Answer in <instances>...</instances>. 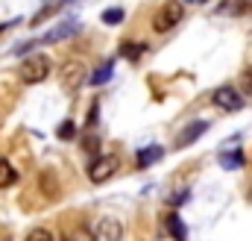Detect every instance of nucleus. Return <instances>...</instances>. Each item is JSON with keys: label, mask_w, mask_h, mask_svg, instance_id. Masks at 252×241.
<instances>
[{"label": "nucleus", "mask_w": 252, "mask_h": 241, "mask_svg": "<svg viewBox=\"0 0 252 241\" xmlns=\"http://www.w3.org/2000/svg\"><path fill=\"white\" fill-rule=\"evenodd\" d=\"M59 135H62V138H73V123H70V120H64L62 126H59Z\"/></svg>", "instance_id": "19"}, {"label": "nucleus", "mask_w": 252, "mask_h": 241, "mask_svg": "<svg viewBox=\"0 0 252 241\" xmlns=\"http://www.w3.org/2000/svg\"><path fill=\"white\" fill-rule=\"evenodd\" d=\"M50 71H53V62H50V56H44V53H32L30 59L18 68L21 80H24V82H30V85L44 82V80L50 77Z\"/></svg>", "instance_id": "1"}, {"label": "nucleus", "mask_w": 252, "mask_h": 241, "mask_svg": "<svg viewBox=\"0 0 252 241\" xmlns=\"http://www.w3.org/2000/svg\"><path fill=\"white\" fill-rule=\"evenodd\" d=\"M241 94H250L252 97V65L241 71Z\"/></svg>", "instance_id": "15"}, {"label": "nucleus", "mask_w": 252, "mask_h": 241, "mask_svg": "<svg viewBox=\"0 0 252 241\" xmlns=\"http://www.w3.org/2000/svg\"><path fill=\"white\" fill-rule=\"evenodd\" d=\"M97 123V103H91V112H88V126Z\"/></svg>", "instance_id": "21"}, {"label": "nucleus", "mask_w": 252, "mask_h": 241, "mask_svg": "<svg viewBox=\"0 0 252 241\" xmlns=\"http://www.w3.org/2000/svg\"><path fill=\"white\" fill-rule=\"evenodd\" d=\"M185 200H188V191H179L176 197H170V203H173V206H179V203H185Z\"/></svg>", "instance_id": "20"}, {"label": "nucleus", "mask_w": 252, "mask_h": 241, "mask_svg": "<svg viewBox=\"0 0 252 241\" xmlns=\"http://www.w3.org/2000/svg\"><path fill=\"white\" fill-rule=\"evenodd\" d=\"M220 165L235 171V168L247 165V156H244V150H220Z\"/></svg>", "instance_id": "9"}, {"label": "nucleus", "mask_w": 252, "mask_h": 241, "mask_svg": "<svg viewBox=\"0 0 252 241\" xmlns=\"http://www.w3.org/2000/svg\"><path fill=\"white\" fill-rule=\"evenodd\" d=\"M121 21H124V9H121V6L103 12V24H121Z\"/></svg>", "instance_id": "16"}, {"label": "nucleus", "mask_w": 252, "mask_h": 241, "mask_svg": "<svg viewBox=\"0 0 252 241\" xmlns=\"http://www.w3.org/2000/svg\"><path fill=\"white\" fill-rule=\"evenodd\" d=\"M79 21H73V18H67V21H62V24H56L53 30H47L44 36H41V41L44 44H56V41H64V39H70V36H76L79 33Z\"/></svg>", "instance_id": "7"}, {"label": "nucleus", "mask_w": 252, "mask_h": 241, "mask_svg": "<svg viewBox=\"0 0 252 241\" xmlns=\"http://www.w3.org/2000/svg\"><path fill=\"white\" fill-rule=\"evenodd\" d=\"M167 230H170V236H173L176 241H185V239H188V227L182 224V218H179V212H176V209L167 215Z\"/></svg>", "instance_id": "10"}, {"label": "nucleus", "mask_w": 252, "mask_h": 241, "mask_svg": "<svg viewBox=\"0 0 252 241\" xmlns=\"http://www.w3.org/2000/svg\"><path fill=\"white\" fill-rule=\"evenodd\" d=\"M121 239H124V227L115 218H100L94 233H91V241H121Z\"/></svg>", "instance_id": "6"}, {"label": "nucleus", "mask_w": 252, "mask_h": 241, "mask_svg": "<svg viewBox=\"0 0 252 241\" xmlns=\"http://www.w3.org/2000/svg\"><path fill=\"white\" fill-rule=\"evenodd\" d=\"M182 15H185V6L182 3H164L156 15H153V30L156 33H167V30H173L179 21H182Z\"/></svg>", "instance_id": "4"}, {"label": "nucleus", "mask_w": 252, "mask_h": 241, "mask_svg": "<svg viewBox=\"0 0 252 241\" xmlns=\"http://www.w3.org/2000/svg\"><path fill=\"white\" fill-rule=\"evenodd\" d=\"M0 241H12V236H0Z\"/></svg>", "instance_id": "22"}, {"label": "nucleus", "mask_w": 252, "mask_h": 241, "mask_svg": "<svg viewBox=\"0 0 252 241\" xmlns=\"http://www.w3.org/2000/svg\"><path fill=\"white\" fill-rule=\"evenodd\" d=\"M82 147H85V150H88V153H97V150H100V141H97V138H94V135H88V138H85V141H82Z\"/></svg>", "instance_id": "18"}, {"label": "nucleus", "mask_w": 252, "mask_h": 241, "mask_svg": "<svg viewBox=\"0 0 252 241\" xmlns=\"http://www.w3.org/2000/svg\"><path fill=\"white\" fill-rule=\"evenodd\" d=\"M121 168V159L115 153H103V156H94L91 165H88V180L94 185H103L106 180H112Z\"/></svg>", "instance_id": "3"}, {"label": "nucleus", "mask_w": 252, "mask_h": 241, "mask_svg": "<svg viewBox=\"0 0 252 241\" xmlns=\"http://www.w3.org/2000/svg\"><path fill=\"white\" fill-rule=\"evenodd\" d=\"M164 156V150L158 147V144H153V147H144V150H138V168H150L153 162H158Z\"/></svg>", "instance_id": "11"}, {"label": "nucleus", "mask_w": 252, "mask_h": 241, "mask_svg": "<svg viewBox=\"0 0 252 241\" xmlns=\"http://www.w3.org/2000/svg\"><path fill=\"white\" fill-rule=\"evenodd\" d=\"M62 241H70V239H67V236H62Z\"/></svg>", "instance_id": "23"}, {"label": "nucleus", "mask_w": 252, "mask_h": 241, "mask_svg": "<svg viewBox=\"0 0 252 241\" xmlns=\"http://www.w3.org/2000/svg\"><path fill=\"white\" fill-rule=\"evenodd\" d=\"M211 100H214V106L223 109V112H238V109H244V94H241L238 88H232V85H220Z\"/></svg>", "instance_id": "5"}, {"label": "nucleus", "mask_w": 252, "mask_h": 241, "mask_svg": "<svg viewBox=\"0 0 252 241\" xmlns=\"http://www.w3.org/2000/svg\"><path fill=\"white\" fill-rule=\"evenodd\" d=\"M27 241H53V236H50L47 230H32V233L27 236Z\"/></svg>", "instance_id": "17"}, {"label": "nucleus", "mask_w": 252, "mask_h": 241, "mask_svg": "<svg viewBox=\"0 0 252 241\" xmlns=\"http://www.w3.org/2000/svg\"><path fill=\"white\" fill-rule=\"evenodd\" d=\"M85 62L82 59H67L62 65V71H59V85H62V91L64 94H76L82 85H85Z\"/></svg>", "instance_id": "2"}, {"label": "nucleus", "mask_w": 252, "mask_h": 241, "mask_svg": "<svg viewBox=\"0 0 252 241\" xmlns=\"http://www.w3.org/2000/svg\"><path fill=\"white\" fill-rule=\"evenodd\" d=\"M112 71H115V65H112V62L100 65V68L91 74V85H103V82H109V80H112Z\"/></svg>", "instance_id": "14"}, {"label": "nucleus", "mask_w": 252, "mask_h": 241, "mask_svg": "<svg viewBox=\"0 0 252 241\" xmlns=\"http://www.w3.org/2000/svg\"><path fill=\"white\" fill-rule=\"evenodd\" d=\"M208 129V120H193V123H188L182 132H179V138H176V147L182 150V147H188V144H193L202 132Z\"/></svg>", "instance_id": "8"}, {"label": "nucleus", "mask_w": 252, "mask_h": 241, "mask_svg": "<svg viewBox=\"0 0 252 241\" xmlns=\"http://www.w3.org/2000/svg\"><path fill=\"white\" fill-rule=\"evenodd\" d=\"M144 53H147V44H144V41H129V44L124 41V44H121V56L129 59V62H138Z\"/></svg>", "instance_id": "12"}, {"label": "nucleus", "mask_w": 252, "mask_h": 241, "mask_svg": "<svg viewBox=\"0 0 252 241\" xmlns=\"http://www.w3.org/2000/svg\"><path fill=\"white\" fill-rule=\"evenodd\" d=\"M15 180H18V171L12 168V162H9V159H3V156H0V188L15 185Z\"/></svg>", "instance_id": "13"}]
</instances>
